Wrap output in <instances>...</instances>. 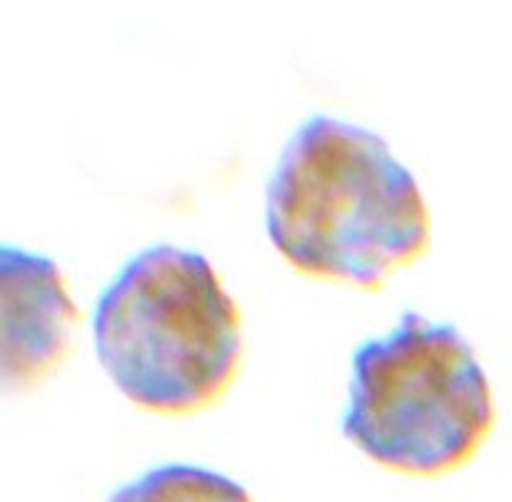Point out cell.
<instances>
[{"label":"cell","instance_id":"1","mask_svg":"<svg viewBox=\"0 0 512 502\" xmlns=\"http://www.w3.org/2000/svg\"><path fill=\"white\" fill-rule=\"evenodd\" d=\"M265 230L298 273L378 293L428 253L430 210L383 135L315 113L270 173Z\"/></svg>","mask_w":512,"mask_h":502},{"label":"cell","instance_id":"2","mask_svg":"<svg viewBox=\"0 0 512 502\" xmlns=\"http://www.w3.org/2000/svg\"><path fill=\"white\" fill-rule=\"evenodd\" d=\"M90 325L100 368L148 413H203L238 378L240 308L200 250L153 243L130 255L98 293Z\"/></svg>","mask_w":512,"mask_h":502},{"label":"cell","instance_id":"3","mask_svg":"<svg viewBox=\"0 0 512 502\" xmlns=\"http://www.w3.org/2000/svg\"><path fill=\"white\" fill-rule=\"evenodd\" d=\"M495 420L488 373L458 325L408 310L353 353L340 430L380 468L455 473L483 450Z\"/></svg>","mask_w":512,"mask_h":502},{"label":"cell","instance_id":"4","mask_svg":"<svg viewBox=\"0 0 512 502\" xmlns=\"http://www.w3.org/2000/svg\"><path fill=\"white\" fill-rule=\"evenodd\" d=\"M78 305L48 253L0 240V393H28L73 350Z\"/></svg>","mask_w":512,"mask_h":502},{"label":"cell","instance_id":"5","mask_svg":"<svg viewBox=\"0 0 512 502\" xmlns=\"http://www.w3.org/2000/svg\"><path fill=\"white\" fill-rule=\"evenodd\" d=\"M105 502H253V495L220 470L165 463L115 488Z\"/></svg>","mask_w":512,"mask_h":502}]
</instances>
